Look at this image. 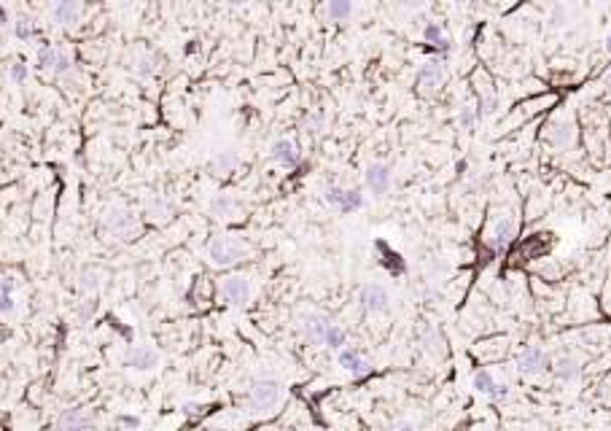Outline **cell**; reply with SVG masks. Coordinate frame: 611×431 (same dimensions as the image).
<instances>
[{"label":"cell","mask_w":611,"mask_h":431,"mask_svg":"<svg viewBox=\"0 0 611 431\" xmlns=\"http://www.w3.org/2000/svg\"><path fill=\"white\" fill-rule=\"evenodd\" d=\"M280 394H283V385L275 378H259V380L250 383V405L256 412H267L272 407L280 402Z\"/></svg>","instance_id":"6da1fadb"},{"label":"cell","mask_w":611,"mask_h":431,"mask_svg":"<svg viewBox=\"0 0 611 431\" xmlns=\"http://www.w3.org/2000/svg\"><path fill=\"white\" fill-rule=\"evenodd\" d=\"M245 254H248V248L243 243H237L235 237H216L210 243V248H208V256H210V262L216 267H229V264L240 262Z\"/></svg>","instance_id":"7a4b0ae2"},{"label":"cell","mask_w":611,"mask_h":431,"mask_svg":"<svg viewBox=\"0 0 611 431\" xmlns=\"http://www.w3.org/2000/svg\"><path fill=\"white\" fill-rule=\"evenodd\" d=\"M471 385H474V391H477V394L488 396V399H493V402H504V399L509 396V385H507V383L495 380L490 369H477V372H474V380H471Z\"/></svg>","instance_id":"3957f363"},{"label":"cell","mask_w":611,"mask_h":431,"mask_svg":"<svg viewBox=\"0 0 611 431\" xmlns=\"http://www.w3.org/2000/svg\"><path fill=\"white\" fill-rule=\"evenodd\" d=\"M358 300H361V307L367 313H385L391 307V294L385 291L383 283H364Z\"/></svg>","instance_id":"277c9868"},{"label":"cell","mask_w":611,"mask_h":431,"mask_svg":"<svg viewBox=\"0 0 611 431\" xmlns=\"http://www.w3.org/2000/svg\"><path fill=\"white\" fill-rule=\"evenodd\" d=\"M337 361H340V367H343L345 372L353 375V378H364V375H369V369H372L369 358L361 354V348H356V345L343 348V351L337 354Z\"/></svg>","instance_id":"5b68a950"},{"label":"cell","mask_w":611,"mask_h":431,"mask_svg":"<svg viewBox=\"0 0 611 431\" xmlns=\"http://www.w3.org/2000/svg\"><path fill=\"white\" fill-rule=\"evenodd\" d=\"M364 183L374 197H383L391 189V167L383 165V162H372L364 170Z\"/></svg>","instance_id":"8992f818"},{"label":"cell","mask_w":611,"mask_h":431,"mask_svg":"<svg viewBox=\"0 0 611 431\" xmlns=\"http://www.w3.org/2000/svg\"><path fill=\"white\" fill-rule=\"evenodd\" d=\"M329 327H331V321L320 313H307V315L299 318V329L304 334V340L313 342V345H323V337H326Z\"/></svg>","instance_id":"52a82bcc"},{"label":"cell","mask_w":611,"mask_h":431,"mask_svg":"<svg viewBox=\"0 0 611 431\" xmlns=\"http://www.w3.org/2000/svg\"><path fill=\"white\" fill-rule=\"evenodd\" d=\"M127 367L129 369H138V372H148V369H154L156 364H159V354H156V348L154 345H132L129 351H127Z\"/></svg>","instance_id":"ba28073f"},{"label":"cell","mask_w":611,"mask_h":431,"mask_svg":"<svg viewBox=\"0 0 611 431\" xmlns=\"http://www.w3.org/2000/svg\"><path fill=\"white\" fill-rule=\"evenodd\" d=\"M250 291H253V286H250V280L243 278V275H232V278H226L221 283V297L232 304L248 302V300H250Z\"/></svg>","instance_id":"9c48e42d"},{"label":"cell","mask_w":611,"mask_h":431,"mask_svg":"<svg viewBox=\"0 0 611 431\" xmlns=\"http://www.w3.org/2000/svg\"><path fill=\"white\" fill-rule=\"evenodd\" d=\"M514 361H517V369L522 375H536V372H541L547 367V356H544V351L538 345H525Z\"/></svg>","instance_id":"30bf717a"},{"label":"cell","mask_w":611,"mask_h":431,"mask_svg":"<svg viewBox=\"0 0 611 431\" xmlns=\"http://www.w3.org/2000/svg\"><path fill=\"white\" fill-rule=\"evenodd\" d=\"M89 423H92V418H89V412H86V410H81V407H71V410H62V412L57 415L54 429H57V431H86V429H89Z\"/></svg>","instance_id":"8fae6325"},{"label":"cell","mask_w":611,"mask_h":431,"mask_svg":"<svg viewBox=\"0 0 611 431\" xmlns=\"http://www.w3.org/2000/svg\"><path fill=\"white\" fill-rule=\"evenodd\" d=\"M269 156H272L277 165H283V167H296V165L302 162L299 146H296L293 140H289V138L275 140V143H272V149H269Z\"/></svg>","instance_id":"7c38bea8"},{"label":"cell","mask_w":611,"mask_h":431,"mask_svg":"<svg viewBox=\"0 0 611 431\" xmlns=\"http://www.w3.org/2000/svg\"><path fill=\"white\" fill-rule=\"evenodd\" d=\"M555 243V235L552 232H538V235H531L525 243H522V248H520V256L522 259H538V256H544L549 251V246Z\"/></svg>","instance_id":"4fadbf2b"},{"label":"cell","mask_w":611,"mask_h":431,"mask_svg":"<svg viewBox=\"0 0 611 431\" xmlns=\"http://www.w3.org/2000/svg\"><path fill=\"white\" fill-rule=\"evenodd\" d=\"M514 235H517V224H514L509 216L495 219V224H493V248H495V251L507 248L514 240Z\"/></svg>","instance_id":"5bb4252c"},{"label":"cell","mask_w":611,"mask_h":431,"mask_svg":"<svg viewBox=\"0 0 611 431\" xmlns=\"http://www.w3.org/2000/svg\"><path fill=\"white\" fill-rule=\"evenodd\" d=\"M552 372H555V378H558L560 383H576L579 378H582V367H579V361H576V358H571V356H560V358H555Z\"/></svg>","instance_id":"9a60e30c"},{"label":"cell","mask_w":611,"mask_h":431,"mask_svg":"<svg viewBox=\"0 0 611 431\" xmlns=\"http://www.w3.org/2000/svg\"><path fill=\"white\" fill-rule=\"evenodd\" d=\"M78 11H81V6L75 0H60V3L51 6V19L57 25H71V22H75Z\"/></svg>","instance_id":"2e32d148"},{"label":"cell","mask_w":611,"mask_h":431,"mask_svg":"<svg viewBox=\"0 0 611 431\" xmlns=\"http://www.w3.org/2000/svg\"><path fill=\"white\" fill-rule=\"evenodd\" d=\"M441 78H444V62L441 59H428L420 71H417V81L420 84H439Z\"/></svg>","instance_id":"e0dca14e"},{"label":"cell","mask_w":611,"mask_h":431,"mask_svg":"<svg viewBox=\"0 0 611 431\" xmlns=\"http://www.w3.org/2000/svg\"><path fill=\"white\" fill-rule=\"evenodd\" d=\"M323 345L331 348V351H343L347 345V331L343 327H337V324H331L329 331H326V337H323Z\"/></svg>","instance_id":"ac0fdd59"},{"label":"cell","mask_w":611,"mask_h":431,"mask_svg":"<svg viewBox=\"0 0 611 431\" xmlns=\"http://www.w3.org/2000/svg\"><path fill=\"white\" fill-rule=\"evenodd\" d=\"M237 167V154L235 152H221L216 159H213V170L219 173V176H226V173H232Z\"/></svg>","instance_id":"d6986e66"},{"label":"cell","mask_w":611,"mask_h":431,"mask_svg":"<svg viewBox=\"0 0 611 431\" xmlns=\"http://www.w3.org/2000/svg\"><path fill=\"white\" fill-rule=\"evenodd\" d=\"M423 38H426L428 44L439 46V49H447V46H450V41L444 38V33H441V27L437 25V22H428V25L423 27Z\"/></svg>","instance_id":"ffe728a7"},{"label":"cell","mask_w":611,"mask_h":431,"mask_svg":"<svg viewBox=\"0 0 611 431\" xmlns=\"http://www.w3.org/2000/svg\"><path fill=\"white\" fill-rule=\"evenodd\" d=\"M326 14L337 22V19H347L350 14H353V6L347 3V0H331L329 6H326Z\"/></svg>","instance_id":"44dd1931"},{"label":"cell","mask_w":611,"mask_h":431,"mask_svg":"<svg viewBox=\"0 0 611 431\" xmlns=\"http://www.w3.org/2000/svg\"><path fill=\"white\" fill-rule=\"evenodd\" d=\"M364 205V194L358 192V189H345V197H343V208L345 213H350V210H358Z\"/></svg>","instance_id":"7402d4cb"},{"label":"cell","mask_w":611,"mask_h":431,"mask_svg":"<svg viewBox=\"0 0 611 431\" xmlns=\"http://www.w3.org/2000/svg\"><path fill=\"white\" fill-rule=\"evenodd\" d=\"M71 68H73L71 57H68L62 49H57V59H54V65H51V76H65Z\"/></svg>","instance_id":"603a6c76"},{"label":"cell","mask_w":611,"mask_h":431,"mask_svg":"<svg viewBox=\"0 0 611 431\" xmlns=\"http://www.w3.org/2000/svg\"><path fill=\"white\" fill-rule=\"evenodd\" d=\"M54 59H57V49H54L51 44H44V46L38 49V65H41L44 71H49V73H51V65H54Z\"/></svg>","instance_id":"cb8c5ba5"},{"label":"cell","mask_w":611,"mask_h":431,"mask_svg":"<svg viewBox=\"0 0 611 431\" xmlns=\"http://www.w3.org/2000/svg\"><path fill=\"white\" fill-rule=\"evenodd\" d=\"M232 208H235V203H232V200H229L226 194H219V197H216V200L210 203V210H213V216H221V219H224V216H229V213H232Z\"/></svg>","instance_id":"d4e9b609"},{"label":"cell","mask_w":611,"mask_h":431,"mask_svg":"<svg viewBox=\"0 0 611 431\" xmlns=\"http://www.w3.org/2000/svg\"><path fill=\"white\" fill-rule=\"evenodd\" d=\"M105 224H108V229H113V232H122L124 227L132 224V216H127V213H111Z\"/></svg>","instance_id":"484cf974"},{"label":"cell","mask_w":611,"mask_h":431,"mask_svg":"<svg viewBox=\"0 0 611 431\" xmlns=\"http://www.w3.org/2000/svg\"><path fill=\"white\" fill-rule=\"evenodd\" d=\"M343 197H345L343 186H329V189L323 192V200L329 205H334V208H343Z\"/></svg>","instance_id":"4316f807"},{"label":"cell","mask_w":611,"mask_h":431,"mask_svg":"<svg viewBox=\"0 0 611 431\" xmlns=\"http://www.w3.org/2000/svg\"><path fill=\"white\" fill-rule=\"evenodd\" d=\"M8 78H11L14 84H25V81H27V65H22V62H14V65L8 68Z\"/></svg>","instance_id":"83f0119b"},{"label":"cell","mask_w":611,"mask_h":431,"mask_svg":"<svg viewBox=\"0 0 611 431\" xmlns=\"http://www.w3.org/2000/svg\"><path fill=\"white\" fill-rule=\"evenodd\" d=\"M474 122H477V113H474L471 108H461V113H458V125H461V129H471L474 127Z\"/></svg>","instance_id":"f1b7e54d"},{"label":"cell","mask_w":611,"mask_h":431,"mask_svg":"<svg viewBox=\"0 0 611 431\" xmlns=\"http://www.w3.org/2000/svg\"><path fill=\"white\" fill-rule=\"evenodd\" d=\"M14 33H17V38H30L33 35V22H27V19H17L14 22Z\"/></svg>","instance_id":"f546056e"},{"label":"cell","mask_w":611,"mask_h":431,"mask_svg":"<svg viewBox=\"0 0 611 431\" xmlns=\"http://www.w3.org/2000/svg\"><path fill=\"white\" fill-rule=\"evenodd\" d=\"M14 310V302H11V294L0 291V315H8Z\"/></svg>","instance_id":"4dcf8cb0"},{"label":"cell","mask_w":611,"mask_h":431,"mask_svg":"<svg viewBox=\"0 0 611 431\" xmlns=\"http://www.w3.org/2000/svg\"><path fill=\"white\" fill-rule=\"evenodd\" d=\"M119 423L127 426V429H138V426H140V418H135V415H119Z\"/></svg>","instance_id":"1f68e13d"},{"label":"cell","mask_w":611,"mask_h":431,"mask_svg":"<svg viewBox=\"0 0 611 431\" xmlns=\"http://www.w3.org/2000/svg\"><path fill=\"white\" fill-rule=\"evenodd\" d=\"M388 431H417V426L412 423V421H396Z\"/></svg>","instance_id":"d6a6232c"},{"label":"cell","mask_w":611,"mask_h":431,"mask_svg":"<svg viewBox=\"0 0 611 431\" xmlns=\"http://www.w3.org/2000/svg\"><path fill=\"white\" fill-rule=\"evenodd\" d=\"M181 410H183V415H186V418H197V415H199V405H194V402L181 405Z\"/></svg>","instance_id":"836d02e7"},{"label":"cell","mask_w":611,"mask_h":431,"mask_svg":"<svg viewBox=\"0 0 611 431\" xmlns=\"http://www.w3.org/2000/svg\"><path fill=\"white\" fill-rule=\"evenodd\" d=\"M84 286H86V288H98V275L84 273Z\"/></svg>","instance_id":"e575fe53"},{"label":"cell","mask_w":611,"mask_h":431,"mask_svg":"<svg viewBox=\"0 0 611 431\" xmlns=\"http://www.w3.org/2000/svg\"><path fill=\"white\" fill-rule=\"evenodd\" d=\"M6 25V8H3V6H0V27Z\"/></svg>","instance_id":"d590c367"},{"label":"cell","mask_w":611,"mask_h":431,"mask_svg":"<svg viewBox=\"0 0 611 431\" xmlns=\"http://www.w3.org/2000/svg\"><path fill=\"white\" fill-rule=\"evenodd\" d=\"M606 51H609V54H611V33H609V35H606Z\"/></svg>","instance_id":"8d00e7d4"},{"label":"cell","mask_w":611,"mask_h":431,"mask_svg":"<svg viewBox=\"0 0 611 431\" xmlns=\"http://www.w3.org/2000/svg\"><path fill=\"white\" fill-rule=\"evenodd\" d=\"M208 431H229V429H219V426H216V429H208Z\"/></svg>","instance_id":"74e56055"},{"label":"cell","mask_w":611,"mask_h":431,"mask_svg":"<svg viewBox=\"0 0 611 431\" xmlns=\"http://www.w3.org/2000/svg\"><path fill=\"white\" fill-rule=\"evenodd\" d=\"M267 431H275V429H267Z\"/></svg>","instance_id":"f35d334b"}]
</instances>
